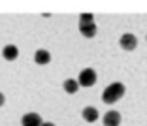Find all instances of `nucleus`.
I'll return each instance as SVG.
<instances>
[{"label": "nucleus", "instance_id": "1", "mask_svg": "<svg viewBox=\"0 0 147 126\" xmlns=\"http://www.w3.org/2000/svg\"><path fill=\"white\" fill-rule=\"evenodd\" d=\"M123 96H125V85L123 83H111L102 92V102L104 104H115L117 100H121Z\"/></svg>", "mask_w": 147, "mask_h": 126}, {"label": "nucleus", "instance_id": "7", "mask_svg": "<svg viewBox=\"0 0 147 126\" xmlns=\"http://www.w3.org/2000/svg\"><path fill=\"white\" fill-rule=\"evenodd\" d=\"M2 57H4L6 60H15V58L19 57V49L15 47V45H6V47L2 49Z\"/></svg>", "mask_w": 147, "mask_h": 126}, {"label": "nucleus", "instance_id": "6", "mask_svg": "<svg viewBox=\"0 0 147 126\" xmlns=\"http://www.w3.org/2000/svg\"><path fill=\"white\" fill-rule=\"evenodd\" d=\"M49 60H51V55H49V51H45V49H38L34 55V62L40 66L43 64H49Z\"/></svg>", "mask_w": 147, "mask_h": 126}, {"label": "nucleus", "instance_id": "2", "mask_svg": "<svg viewBox=\"0 0 147 126\" xmlns=\"http://www.w3.org/2000/svg\"><path fill=\"white\" fill-rule=\"evenodd\" d=\"M78 83H79V87H92L96 83V72L92 68H85L81 74H79Z\"/></svg>", "mask_w": 147, "mask_h": 126}, {"label": "nucleus", "instance_id": "8", "mask_svg": "<svg viewBox=\"0 0 147 126\" xmlns=\"http://www.w3.org/2000/svg\"><path fill=\"white\" fill-rule=\"evenodd\" d=\"M83 119H85L87 122H94L96 119H98V109L92 107V105H87L85 109H83Z\"/></svg>", "mask_w": 147, "mask_h": 126}, {"label": "nucleus", "instance_id": "13", "mask_svg": "<svg viewBox=\"0 0 147 126\" xmlns=\"http://www.w3.org/2000/svg\"><path fill=\"white\" fill-rule=\"evenodd\" d=\"M43 126H55L53 122H43Z\"/></svg>", "mask_w": 147, "mask_h": 126}, {"label": "nucleus", "instance_id": "9", "mask_svg": "<svg viewBox=\"0 0 147 126\" xmlns=\"http://www.w3.org/2000/svg\"><path fill=\"white\" fill-rule=\"evenodd\" d=\"M79 32H81L85 38H94V34H96V25H94V23H89V25H79Z\"/></svg>", "mask_w": 147, "mask_h": 126}, {"label": "nucleus", "instance_id": "10", "mask_svg": "<svg viewBox=\"0 0 147 126\" xmlns=\"http://www.w3.org/2000/svg\"><path fill=\"white\" fill-rule=\"evenodd\" d=\"M62 87H64V90L68 92V94H76V92H78V88H79V83L76 81V79H66Z\"/></svg>", "mask_w": 147, "mask_h": 126}, {"label": "nucleus", "instance_id": "4", "mask_svg": "<svg viewBox=\"0 0 147 126\" xmlns=\"http://www.w3.org/2000/svg\"><path fill=\"white\" fill-rule=\"evenodd\" d=\"M21 124L23 126H43V121L38 113H26V115H23Z\"/></svg>", "mask_w": 147, "mask_h": 126}, {"label": "nucleus", "instance_id": "5", "mask_svg": "<svg viewBox=\"0 0 147 126\" xmlns=\"http://www.w3.org/2000/svg\"><path fill=\"white\" fill-rule=\"evenodd\" d=\"M121 124V113L119 111H108L104 115V126H119Z\"/></svg>", "mask_w": 147, "mask_h": 126}, {"label": "nucleus", "instance_id": "12", "mask_svg": "<svg viewBox=\"0 0 147 126\" xmlns=\"http://www.w3.org/2000/svg\"><path fill=\"white\" fill-rule=\"evenodd\" d=\"M4 102H6V98H4V94H2V92H0V107H2V105H4Z\"/></svg>", "mask_w": 147, "mask_h": 126}, {"label": "nucleus", "instance_id": "3", "mask_svg": "<svg viewBox=\"0 0 147 126\" xmlns=\"http://www.w3.org/2000/svg\"><path fill=\"white\" fill-rule=\"evenodd\" d=\"M119 44H121V47L125 51H134L136 45H138V40H136L134 34H123L121 40H119Z\"/></svg>", "mask_w": 147, "mask_h": 126}, {"label": "nucleus", "instance_id": "11", "mask_svg": "<svg viewBox=\"0 0 147 126\" xmlns=\"http://www.w3.org/2000/svg\"><path fill=\"white\" fill-rule=\"evenodd\" d=\"M89 23H94L92 13H81V17H79V25H89Z\"/></svg>", "mask_w": 147, "mask_h": 126}]
</instances>
